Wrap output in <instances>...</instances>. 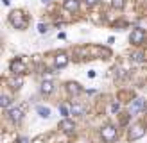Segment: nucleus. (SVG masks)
<instances>
[{"label": "nucleus", "mask_w": 147, "mask_h": 143, "mask_svg": "<svg viewBox=\"0 0 147 143\" xmlns=\"http://www.w3.org/2000/svg\"><path fill=\"white\" fill-rule=\"evenodd\" d=\"M100 136H102V140L106 143H111V141L117 140V129L113 125H106V127L100 129Z\"/></svg>", "instance_id": "2"}, {"label": "nucleus", "mask_w": 147, "mask_h": 143, "mask_svg": "<svg viewBox=\"0 0 147 143\" xmlns=\"http://www.w3.org/2000/svg\"><path fill=\"white\" fill-rule=\"evenodd\" d=\"M59 129L61 131H65V132H72L74 129H76V124H74L72 120H68V118H65L61 124H59Z\"/></svg>", "instance_id": "9"}, {"label": "nucleus", "mask_w": 147, "mask_h": 143, "mask_svg": "<svg viewBox=\"0 0 147 143\" xmlns=\"http://www.w3.org/2000/svg\"><path fill=\"white\" fill-rule=\"evenodd\" d=\"M144 59V54L142 52H136V54H133V61H138V63H140Z\"/></svg>", "instance_id": "19"}, {"label": "nucleus", "mask_w": 147, "mask_h": 143, "mask_svg": "<svg viewBox=\"0 0 147 143\" xmlns=\"http://www.w3.org/2000/svg\"><path fill=\"white\" fill-rule=\"evenodd\" d=\"M144 106H145V100H142V98L133 100V104H131V114H136V113L144 111Z\"/></svg>", "instance_id": "6"}, {"label": "nucleus", "mask_w": 147, "mask_h": 143, "mask_svg": "<svg viewBox=\"0 0 147 143\" xmlns=\"http://www.w3.org/2000/svg\"><path fill=\"white\" fill-rule=\"evenodd\" d=\"M20 143H29V140H27V138H22V140H20Z\"/></svg>", "instance_id": "24"}, {"label": "nucleus", "mask_w": 147, "mask_h": 143, "mask_svg": "<svg viewBox=\"0 0 147 143\" xmlns=\"http://www.w3.org/2000/svg\"><path fill=\"white\" fill-rule=\"evenodd\" d=\"M67 91L70 93V95H77V93L81 91V86L77 82H67Z\"/></svg>", "instance_id": "12"}, {"label": "nucleus", "mask_w": 147, "mask_h": 143, "mask_svg": "<svg viewBox=\"0 0 147 143\" xmlns=\"http://www.w3.org/2000/svg\"><path fill=\"white\" fill-rule=\"evenodd\" d=\"M124 4H126V0H113V2H111V5L115 7V9H122Z\"/></svg>", "instance_id": "16"}, {"label": "nucleus", "mask_w": 147, "mask_h": 143, "mask_svg": "<svg viewBox=\"0 0 147 143\" xmlns=\"http://www.w3.org/2000/svg\"><path fill=\"white\" fill-rule=\"evenodd\" d=\"M34 143H43V141H41V140H36V141H34Z\"/></svg>", "instance_id": "26"}, {"label": "nucleus", "mask_w": 147, "mask_h": 143, "mask_svg": "<svg viewBox=\"0 0 147 143\" xmlns=\"http://www.w3.org/2000/svg\"><path fill=\"white\" fill-rule=\"evenodd\" d=\"M59 111H61V114H63V116H65V118H67V116H68V114L72 113V111H70V109H68V107H67V106H65V104H61V106H59Z\"/></svg>", "instance_id": "18"}, {"label": "nucleus", "mask_w": 147, "mask_h": 143, "mask_svg": "<svg viewBox=\"0 0 147 143\" xmlns=\"http://www.w3.org/2000/svg\"><path fill=\"white\" fill-rule=\"evenodd\" d=\"M9 102H11V98L7 97V95H2V98H0V106H2V107H7V106H9Z\"/></svg>", "instance_id": "17"}, {"label": "nucleus", "mask_w": 147, "mask_h": 143, "mask_svg": "<svg viewBox=\"0 0 147 143\" xmlns=\"http://www.w3.org/2000/svg\"><path fill=\"white\" fill-rule=\"evenodd\" d=\"M2 4H4V5H9V4H11V0H2Z\"/></svg>", "instance_id": "23"}, {"label": "nucleus", "mask_w": 147, "mask_h": 143, "mask_svg": "<svg viewBox=\"0 0 147 143\" xmlns=\"http://www.w3.org/2000/svg\"><path fill=\"white\" fill-rule=\"evenodd\" d=\"M9 118L13 120V122H20L22 118H24V111L20 109V107H13V109H9Z\"/></svg>", "instance_id": "7"}, {"label": "nucleus", "mask_w": 147, "mask_h": 143, "mask_svg": "<svg viewBox=\"0 0 147 143\" xmlns=\"http://www.w3.org/2000/svg\"><path fill=\"white\" fill-rule=\"evenodd\" d=\"M50 2H52V0H43V4H50Z\"/></svg>", "instance_id": "25"}, {"label": "nucleus", "mask_w": 147, "mask_h": 143, "mask_svg": "<svg viewBox=\"0 0 147 143\" xmlns=\"http://www.w3.org/2000/svg\"><path fill=\"white\" fill-rule=\"evenodd\" d=\"M36 111H38V114H40L41 118H49L50 116V109L45 107V106H38V107H36Z\"/></svg>", "instance_id": "13"}, {"label": "nucleus", "mask_w": 147, "mask_h": 143, "mask_svg": "<svg viewBox=\"0 0 147 143\" xmlns=\"http://www.w3.org/2000/svg\"><path fill=\"white\" fill-rule=\"evenodd\" d=\"M54 64H56V68L67 66V64H68V55H67V54H57L56 59H54Z\"/></svg>", "instance_id": "8"}, {"label": "nucleus", "mask_w": 147, "mask_h": 143, "mask_svg": "<svg viewBox=\"0 0 147 143\" xmlns=\"http://www.w3.org/2000/svg\"><path fill=\"white\" fill-rule=\"evenodd\" d=\"M65 9L67 11H77L79 9V0H65Z\"/></svg>", "instance_id": "11"}, {"label": "nucleus", "mask_w": 147, "mask_h": 143, "mask_svg": "<svg viewBox=\"0 0 147 143\" xmlns=\"http://www.w3.org/2000/svg\"><path fill=\"white\" fill-rule=\"evenodd\" d=\"M40 90H41V93L49 95V93H52V91H54V82H52V81H43L41 86H40Z\"/></svg>", "instance_id": "10"}, {"label": "nucleus", "mask_w": 147, "mask_h": 143, "mask_svg": "<svg viewBox=\"0 0 147 143\" xmlns=\"http://www.w3.org/2000/svg\"><path fill=\"white\" fill-rule=\"evenodd\" d=\"M38 31H40V34H45V32H47V25H45V23H40V25H38Z\"/></svg>", "instance_id": "20"}, {"label": "nucleus", "mask_w": 147, "mask_h": 143, "mask_svg": "<svg viewBox=\"0 0 147 143\" xmlns=\"http://www.w3.org/2000/svg\"><path fill=\"white\" fill-rule=\"evenodd\" d=\"M138 25H140V29H142V27H145V25H147V20H142V21H138Z\"/></svg>", "instance_id": "22"}, {"label": "nucleus", "mask_w": 147, "mask_h": 143, "mask_svg": "<svg viewBox=\"0 0 147 143\" xmlns=\"http://www.w3.org/2000/svg\"><path fill=\"white\" fill-rule=\"evenodd\" d=\"M84 113V107L81 104H74L72 106V114H77V116H81V114Z\"/></svg>", "instance_id": "14"}, {"label": "nucleus", "mask_w": 147, "mask_h": 143, "mask_svg": "<svg viewBox=\"0 0 147 143\" xmlns=\"http://www.w3.org/2000/svg\"><path fill=\"white\" fill-rule=\"evenodd\" d=\"M9 84L13 86V88H14V90H18V88H20V86H22V84H24V79H22V77H16V79H11V81H9Z\"/></svg>", "instance_id": "15"}, {"label": "nucleus", "mask_w": 147, "mask_h": 143, "mask_svg": "<svg viewBox=\"0 0 147 143\" xmlns=\"http://www.w3.org/2000/svg\"><path fill=\"white\" fill-rule=\"evenodd\" d=\"M9 70L13 72L14 75H20L22 72L25 70V64H24V61H22V59H13L11 64H9Z\"/></svg>", "instance_id": "5"}, {"label": "nucleus", "mask_w": 147, "mask_h": 143, "mask_svg": "<svg viewBox=\"0 0 147 143\" xmlns=\"http://www.w3.org/2000/svg\"><path fill=\"white\" fill-rule=\"evenodd\" d=\"M9 21H11V25L14 27V29H24L25 27V18H24V13L22 11H13L11 14H9Z\"/></svg>", "instance_id": "1"}, {"label": "nucleus", "mask_w": 147, "mask_h": 143, "mask_svg": "<svg viewBox=\"0 0 147 143\" xmlns=\"http://www.w3.org/2000/svg\"><path fill=\"white\" fill-rule=\"evenodd\" d=\"M84 2H86L88 5H95V4H97V2H99V0H84Z\"/></svg>", "instance_id": "21"}, {"label": "nucleus", "mask_w": 147, "mask_h": 143, "mask_svg": "<svg viewBox=\"0 0 147 143\" xmlns=\"http://www.w3.org/2000/svg\"><path fill=\"white\" fill-rule=\"evenodd\" d=\"M144 134H145V129H144L142 124H136V125H133V127L129 129V140H131V141L140 140Z\"/></svg>", "instance_id": "3"}, {"label": "nucleus", "mask_w": 147, "mask_h": 143, "mask_svg": "<svg viewBox=\"0 0 147 143\" xmlns=\"http://www.w3.org/2000/svg\"><path fill=\"white\" fill-rule=\"evenodd\" d=\"M145 38V32H144V29H135L133 32H131L129 36V41L133 43V45H138V43H142Z\"/></svg>", "instance_id": "4"}]
</instances>
